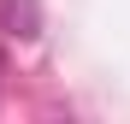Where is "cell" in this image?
<instances>
[{
    "instance_id": "1",
    "label": "cell",
    "mask_w": 130,
    "mask_h": 124,
    "mask_svg": "<svg viewBox=\"0 0 130 124\" xmlns=\"http://www.w3.org/2000/svg\"><path fill=\"white\" fill-rule=\"evenodd\" d=\"M0 30L18 41L41 36V0H0Z\"/></svg>"
}]
</instances>
